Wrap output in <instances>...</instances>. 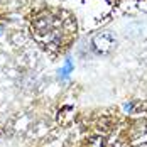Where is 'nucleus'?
<instances>
[{"label":"nucleus","mask_w":147,"mask_h":147,"mask_svg":"<svg viewBox=\"0 0 147 147\" xmlns=\"http://www.w3.org/2000/svg\"><path fill=\"white\" fill-rule=\"evenodd\" d=\"M118 44V37L113 30H108V29H103L98 30L93 37H91V47L96 54L100 56H107L110 53L115 51V47Z\"/></svg>","instance_id":"obj_1"}]
</instances>
